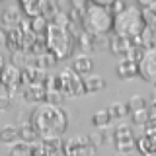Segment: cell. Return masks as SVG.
<instances>
[{"mask_svg": "<svg viewBox=\"0 0 156 156\" xmlns=\"http://www.w3.org/2000/svg\"><path fill=\"white\" fill-rule=\"evenodd\" d=\"M113 144H115L117 152L131 154L136 148V139H135L133 129L127 125H117L113 131Z\"/></svg>", "mask_w": 156, "mask_h": 156, "instance_id": "cell-8", "label": "cell"}, {"mask_svg": "<svg viewBox=\"0 0 156 156\" xmlns=\"http://www.w3.org/2000/svg\"><path fill=\"white\" fill-rule=\"evenodd\" d=\"M90 4H92V0H70V8H74L76 12L82 14V16H84L86 10L90 8Z\"/></svg>", "mask_w": 156, "mask_h": 156, "instance_id": "cell-34", "label": "cell"}, {"mask_svg": "<svg viewBox=\"0 0 156 156\" xmlns=\"http://www.w3.org/2000/svg\"><path fill=\"white\" fill-rule=\"evenodd\" d=\"M72 70L78 72L80 76H90L92 70H94V61H92V57L86 55V53L74 57V61H72Z\"/></svg>", "mask_w": 156, "mask_h": 156, "instance_id": "cell-18", "label": "cell"}, {"mask_svg": "<svg viewBox=\"0 0 156 156\" xmlns=\"http://www.w3.org/2000/svg\"><path fill=\"white\" fill-rule=\"evenodd\" d=\"M115 72H117V76H119L121 80H133V78L139 76V62H135V61H131V58L125 57V58L119 61Z\"/></svg>", "mask_w": 156, "mask_h": 156, "instance_id": "cell-15", "label": "cell"}, {"mask_svg": "<svg viewBox=\"0 0 156 156\" xmlns=\"http://www.w3.org/2000/svg\"><path fill=\"white\" fill-rule=\"evenodd\" d=\"M12 107V98L8 94L6 96H0V111H8Z\"/></svg>", "mask_w": 156, "mask_h": 156, "instance_id": "cell-37", "label": "cell"}, {"mask_svg": "<svg viewBox=\"0 0 156 156\" xmlns=\"http://www.w3.org/2000/svg\"><path fill=\"white\" fill-rule=\"evenodd\" d=\"M139 76L144 82H154L156 84V47L148 49L144 53L143 61L139 62Z\"/></svg>", "mask_w": 156, "mask_h": 156, "instance_id": "cell-10", "label": "cell"}, {"mask_svg": "<svg viewBox=\"0 0 156 156\" xmlns=\"http://www.w3.org/2000/svg\"><path fill=\"white\" fill-rule=\"evenodd\" d=\"M45 6H47V0H20V8L26 14V18L43 16Z\"/></svg>", "mask_w": 156, "mask_h": 156, "instance_id": "cell-17", "label": "cell"}, {"mask_svg": "<svg viewBox=\"0 0 156 156\" xmlns=\"http://www.w3.org/2000/svg\"><path fill=\"white\" fill-rule=\"evenodd\" d=\"M125 8H127L125 0H115V2H113V4L109 6V10H111V14H113V16H117V14H121V12H123Z\"/></svg>", "mask_w": 156, "mask_h": 156, "instance_id": "cell-36", "label": "cell"}, {"mask_svg": "<svg viewBox=\"0 0 156 156\" xmlns=\"http://www.w3.org/2000/svg\"><path fill=\"white\" fill-rule=\"evenodd\" d=\"M111 121L113 119H111V115H109V109H100L92 115V125H94L96 129H105V127H109Z\"/></svg>", "mask_w": 156, "mask_h": 156, "instance_id": "cell-21", "label": "cell"}, {"mask_svg": "<svg viewBox=\"0 0 156 156\" xmlns=\"http://www.w3.org/2000/svg\"><path fill=\"white\" fill-rule=\"evenodd\" d=\"M20 136V129L14 125H6L0 129V143L10 144V143H16V139Z\"/></svg>", "mask_w": 156, "mask_h": 156, "instance_id": "cell-23", "label": "cell"}, {"mask_svg": "<svg viewBox=\"0 0 156 156\" xmlns=\"http://www.w3.org/2000/svg\"><path fill=\"white\" fill-rule=\"evenodd\" d=\"M18 129H20V139H22L23 143L33 144V143H37V140H41L39 135H37V131L31 127V123H23V125H20Z\"/></svg>", "mask_w": 156, "mask_h": 156, "instance_id": "cell-20", "label": "cell"}, {"mask_svg": "<svg viewBox=\"0 0 156 156\" xmlns=\"http://www.w3.org/2000/svg\"><path fill=\"white\" fill-rule=\"evenodd\" d=\"M133 47H135L133 39L123 37V35H117V33H111V41H109L111 55H115V57H119V58H125Z\"/></svg>", "mask_w": 156, "mask_h": 156, "instance_id": "cell-12", "label": "cell"}, {"mask_svg": "<svg viewBox=\"0 0 156 156\" xmlns=\"http://www.w3.org/2000/svg\"><path fill=\"white\" fill-rule=\"evenodd\" d=\"M82 27L90 35H104V33L113 31V14L109 8L100 6V4H90L86 14L82 16Z\"/></svg>", "mask_w": 156, "mask_h": 156, "instance_id": "cell-3", "label": "cell"}, {"mask_svg": "<svg viewBox=\"0 0 156 156\" xmlns=\"http://www.w3.org/2000/svg\"><path fill=\"white\" fill-rule=\"evenodd\" d=\"M152 2H154V0H136V6H140V8H148Z\"/></svg>", "mask_w": 156, "mask_h": 156, "instance_id": "cell-42", "label": "cell"}, {"mask_svg": "<svg viewBox=\"0 0 156 156\" xmlns=\"http://www.w3.org/2000/svg\"><path fill=\"white\" fill-rule=\"evenodd\" d=\"M109 115H111V119H125L127 115H131V109H129V105L123 104V101H113L109 107Z\"/></svg>", "mask_w": 156, "mask_h": 156, "instance_id": "cell-22", "label": "cell"}, {"mask_svg": "<svg viewBox=\"0 0 156 156\" xmlns=\"http://www.w3.org/2000/svg\"><path fill=\"white\" fill-rule=\"evenodd\" d=\"M143 18H144L146 27L156 29V12H152L150 8H143Z\"/></svg>", "mask_w": 156, "mask_h": 156, "instance_id": "cell-33", "label": "cell"}, {"mask_svg": "<svg viewBox=\"0 0 156 156\" xmlns=\"http://www.w3.org/2000/svg\"><path fill=\"white\" fill-rule=\"evenodd\" d=\"M148 8H150V10H152V12H156V0H154V2H152V4H150V6H148Z\"/></svg>", "mask_w": 156, "mask_h": 156, "instance_id": "cell-43", "label": "cell"}, {"mask_svg": "<svg viewBox=\"0 0 156 156\" xmlns=\"http://www.w3.org/2000/svg\"><path fill=\"white\" fill-rule=\"evenodd\" d=\"M78 45H80V49H82V53H92L94 51V35H90V33H82L80 37H78Z\"/></svg>", "mask_w": 156, "mask_h": 156, "instance_id": "cell-28", "label": "cell"}, {"mask_svg": "<svg viewBox=\"0 0 156 156\" xmlns=\"http://www.w3.org/2000/svg\"><path fill=\"white\" fill-rule=\"evenodd\" d=\"M22 98L26 104H45V98H47V86L45 84H29L22 88Z\"/></svg>", "mask_w": 156, "mask_h": 156, "instance_id": "cell-11", "label": "cell"}, {"mask_svg": "<svg viewBox=\"0 0 156 156\" xmlns=\"http://www.w3.org/2000/svg\"><path fill=\"white\" fill-rule=\"evenodd\" d=\"M115 156H129V154H123V152H117Z\"/></svg>", "mask_w": 156, "mask_h": 156, "instance_id": "cell-45", "label": "cell"}, {"mask_svg": "<svg viewBox=\"0 0 156 156\" xmlns=\"http://www.w3.org/2000/svg\"><path fill=\"white\" fill-rule=\"evenodd\" d=\"M10 156H31V144L29 143H16L10 148Z\"/></svg>", "mask_w": 156, "mask_h": 156, "instance_id": "cell-29", "label": "cell"}, {"mask_svg": "<svg viewBox=\"0 0 156 156\" xmlns=\"http://www.w3.org/2000/svg\"><path fill=\"white\" fill-rule=\"evenodd\" d=\"M31 22V29L37 33V35H47V29H49V20L45 16H35V18H29Z\"/></svg>", "mask_w": 156, "mask_h": 156, "instance_id": "cell-24", "label": "cell"}, {"mask_svg": "<svg viewBox=\"0 0 156 156\" xmlns=\"http://www.w3.org/2000/svg\"><path fill=\"white\" fill-rule=\"evenodd\" d=\"M6 65V62H4V58H2V55H0V70H2V66Z\"/></svg>", "mask_w": 156, "mask_h": 156, "instance_id": "cell-44", "label": "cell"}, {"mask_svg": "<svg viewBox=\"0 0 156 156\" xmlns=\"http://www.w3.org/2000/svg\"><path fill=\"white\" fill-rule=\"evenodd\" d=\"M58 62V58L53 55L51 51H47L45 55H41V57H35V61H33V66H41V68H51V66H55ZM31 66V65H29Z\"/></svg>", "mask_w": 156, "mask_h": 156, "instance_id": "cell-25", "label": "cell"}, {"mask_svg": "<svg viewBox=\"0 0 156 156\" xmlns=\"http://www.w3.org/2000/svg\"><path fill=\"white\" fill-rule=\"evenodd\" d=\"M47 68L41 66H26L22 68V84L29 86V84H45L47 82Z\"/></svg>", "mask_w": 156, "mask_h": 156, "instance_id": "cell-13", "label": "cell"}, {"mask_svg": "<svg viewBox=\"0 0 156 156\" xmlns=\"http://www.w3.org/2000/svg\"><path fill=\"white\" fill-rule=\"evenodd\" d=\"M131 119H133L135 125L144 127L148 123V107H146V109H139V111H131Z\"/></svg>", "mask_w": 156, "mask_h": 156, "instance_id": "cell-30", "label": "cell"}, {"mask_svg": "<svg viewBox=\"0 0 156 156\" xmlns=\"http://www.w3.org/2000/svg\"><path fill=\"white\" fill-rule=\"evenodd\" d=\"M31 156H62V140H37L31 144Z\"/></svg>", "mask_w": 156, "mask_h": 156, "instance_id": "cell-9", "label": "cell"}, {"mask_svg": "<svg viewBox=\"0 0 156 156\" xmlns=\"http://www.w3.org/2000/svg\"><path fill=\"white\" fill-rule=\"evenodd\" d=\"M45 86H47V90H61V78H58V74H51L47 78V82H45Z\"/></svg>", "mask_w": 156, "mask_h": 156, "instance_id": "cell-35", "label": "cell"}, {"mask_svg": "<svg viewBox=\"0 0 156 156\" xmlns=\"http://www.w3.org/2000/svg\"><path fill=\"white\" fill-rule=\"evenodd\" d=\"M146 29L144 18H143V8L140 6H127L121 14L113 16V33L123 35L129 39L139 37Z\"/></svg>", "mask_w": 156, "mask_h": 156, "instance_id": "cell-2", "label": "cell"}, {"mask_svg": "<svg viewBox=\"0 0 156 156\" xmlns=\"http://www.w3.org/2000/svg\"><path fill=\"white\" fill-rule=\"evenodd\" d=\"M65 100H66V98H65V94H62L61 90H47V98H45L47 104L61 107L62 104H65Z\"/></svg>", "mask_w": 156, "mask_h": 156, "instance_id": "cell-27", "label": "cell"}, {"mask_svg": "<svg viewBox=\"0 0 156 156\" xmlns=\"http://www.w3.org/2000/svg\"><path fill=\"white\" fill-rule=\"evenodd\" d=\"M47 47L49 51L55 55L58 61H65L72 55L74 51V43L76 39L72 37V33L68 31V27L65 26H57V23H49V29H47Z\"/></svg>", "mask_w": 156, "mask_h": 156, "instance_id": "cell-4", "label": "cell"}, {"mask_svg": "<svg viewBox=\"0 0 156 156\" xmlns=\"http://www.w3.org/2000/svg\"><path fill=\"white\" fill-rule=\"evenodd\" d=\"M62 156H96V146L88 136H70L62 143Z\"/></svg>", "mask_w": 156, "mask_h": 156, "instance_id": "cell-7", "label": "cell"}, {"mask_svg": "<svg viewBox=\"0 0 156 156\" xmlns=\"http://www.w3.org/2000/svg\"><path fill=\"white\" fill-rule=\"evenodd\" d=\"M0 84L4 86L6 94L10 98H14L16 94H22V68L12 65V62H6L0 70Z\"/></svg>", "mask_w": 156, "mask_h": 156, "instance_id": "cell-6", "label": "cell"}, {"mask_svg": "<svg viewBox=\"0 0 156 156\" xmlns=\"http://www.w3.org/2000/svg\"><path fill=\"white\" fill-rule=\"evenodd\" d=\"M127 105H129V109L131 111H139V109H146V100L144 98H140V96H133L129 101H127Z\"/></svg>", "mask_w": 156, "mask_h": 156, "instance_id": "cell-32", "label": "cell"}, {"mask_svg": "<svg viewBox=\"0 0 156 156\" xmlns=\"http://www.w3.org/2000/svg\"><path fill=\"white\" fill-rule=\"evenodd\" d=\"M88 139L92 140V144H94V146H100L101 143H104L105 135L104 133H92V135H88Z\"/></svg>", "mask_w": 156, "mask_h": 156, "instance_id": "cell-38", "label": "cell"}, {"mask_svg": "<svg viewBox=\"0 0 156 156\" xmlns=\"http://www.w3.org/2000/svg\"><path fill=\"white\" fill-rule=\"evenodd\" d=\"M0 47L8 49V29L6 27H0Z\"/></svg>", "mask_w": 156, "mask_h": 156, "instance_id": "cell-39", "label": "cell"}, {"mask_svg": "<svg viewBox=\"0 0 156 156\" xmlns=\"http://www.w3.org/2000/svg\"><path fill=\"white\" fill-rule=\"evenodd\" d=\"M23 18H26V16H22V8H20V6H8L2 12V16H0V23H2V27L12 29V27L20 26Z\"/></svg>", "mask_w": 156, "mask_h": 156, "instance_id": "cell-14", "label": "cell"}, {"mask_svg": "<svg viewBox=\"0 0 156 156\" xmlns=\"http://www.w3.org/2000/svg\"><path fill=\"white\" fill-rule=\"evenodd\" d=\"M58 78H61V92L65 94V98H78V96L86 94L84 78L72 70V66L62 68L58 72Z\"/></svg>", "mask_w": 156, "mask_h": 156, "instance_id": "cell-5", "label": "cell"}, {"mask_svg": "<svg viewBox=\"0 0 156 156\" xmlns=\"http://www.w3.org/2000/svg\"><path fill=\"white\" fill-rule=\"evenodd\" d=\"M111 35L109 33H104V35H94V51H105L109 47Z\"/></svg>", "mask_w": 156, "mask_h": 156, "instance_id": "cell-31", "label": "cell"}, {"mask_svg": "<svg viewBox=\"0 0 156 156\" xmlns=\"http://www.w3.org/2000/svg\"><path fill=\"white\" fill-rule=\"evenodd\" d=\"M148 119H156V96L152 98V101L148 105Z\"/></svg>", "mask_w": 156, "mask_h": 156, "instance_id": "cell-40", "label": "cell"}, {"mask_svg": "<svg viewBox=\"0 0 156 156\" xmlns=\"http://www.w3.org/2000/svg\"><path fill=\"white\" fill-rule=\"evenodd\" d=\"M84 88H86V94H100V92H104L105 90V80L101 76H86L84 78Z\"/></svg>", "mask_w": 156, "mask_h": 156, "instance_id": "cell-19", "label": "cell"}, {"mask_svg": "<svg viewBox=\"0 0 156 156\" xmlns=\"http://www.w3.org/2000/svg\"><path fill=\"white\" fill-rule=\"evenodd\" d=\"M136 150L143 156H156V133H144L136 139Z\"/></svg>", "mask_w": 156, "mask_h": 156, "instance_id": "cell-16", "label": "cell"}, {"mask_svg": "<svg viewBox=\"0 0 156 156\" xmlns=\"http://www.w3.org/2000/svg\"><path fill=\"white\" fill-rule=\"evenodd\" d=\"M47 51H49V47H47V37H45V35H37L35 43H33L31 49H29V53H31L33 57H41V55H45Z\"/></svg>", "mask_w": 156, "mask_h": 156, "instance_id": "cell-26", "label": "cell"}, {"mask_svg": "<svg viewBox=\"0 0 156 156\" xmlns=\"http://www.w3.org/2000/svg\"><path fill=\"white\" fill-rule=\"evenodd\" d=\"M29 123L37 131L41 140H51V139H62L68 127V117L65 109L51 104H39L29 115Z\"/></svg>", "mask_w": 156, "mask_h": 156, "instance_id": "cell-1", "label": "cell"}, {"mask_svg": "<svg viewBox=\"0 0 156 156\" xmlns=\"http://www.w3.org/2000/svg\"><path fill=\"white\" fill-rule=\"evenodd\" d=\"M94 4H100V6H105V8H109L111 4L115 2V0H92Z\"/></svg>", "mask_w": 156, "mask_h": 156, "instance_id": "cell-41", "label": "cell"}]
</instances>
